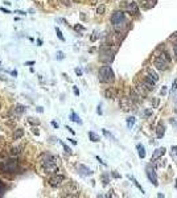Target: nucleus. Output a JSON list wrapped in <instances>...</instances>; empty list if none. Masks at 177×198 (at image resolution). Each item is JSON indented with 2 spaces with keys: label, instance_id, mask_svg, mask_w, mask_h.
Here are the masks:
<instances>
[{
  "label": "nucleus",
  "instance_id": "nucleus-1",
  "mask_svg": "<svg viewBox=\"0 0 177 198\" xmlns=\"http://www.w3.org/2000/svg\"><path fill=\"white\" fill-rule=\"evenodd\" d=\"M17 169H19V161L16 158L0 161V172L1 173H15Z\"/></svg>",
  "mask_w": 177,
  "mask_h": 198
},
{
  "label": "nucleus",
  "instance_id": "nucleus-2",
  "mask_svg": "<svg viewBox=\"0 0 177 198\" xmlns=\"http://www.w3.org/2000/svg\"><path fill=\"white\" fill-rule=\"evenodd\" d=\"M111 23L114 25V28L116 31L123 28V25L126 23V16H124V12L123 11H115L111 16Z\"/></svg>",
  "mask_w": 177,
  "mask_h": 198
},
{
  "label": "nucleus",
  "instance_id": "nucleus-3",
  "mask_svg": "<svg viewBox=\"0 0 177 198\" xmlns=\"http://www.w3.org/2000/svg\"><path fill=\"white\" fill-rule=\"evenodd\" d=\"M99 81L103 83H109L114 81V71L110 66H102L99 69Z\"/></svg>",
  "mask_w": 177,
  "mask_h": 198
},
{
  "label": "nucleus",
  "instance_id": "nucleus-4",
  "mask_svg": "<svg viewBox=\"0 0 177 198\" xmlns=\"http://www.w3.org/2000/svg\"><path fill=\"white\" fill-rule=\"evenodd\" d=\"M65 181V177L64 176H61V174H56V176H53V177H50L49 178V185L52 186V188H57V186H59V185H62V182Z\"/></svg>",
  "mask_w": 177,
  "mask_h": 198
},
{
  "label": "nucleus",
  "instance_id": "nucleus-5",
  "mask_svg": "<svg viewBox=\"0 0 177 198\" xmlns=\"http://www.w3.org/2000/svg\"><path fill=\"white\" fill-rule=\"evenodd\" d=\"M42 167H44V172H45V173H48V174L57 173V172L59 170L58 164H57V162H49V164H45V165H42Z\"/></svg>",
  "mask_w": 177,
  "mask_h": 198
},
{
  "label": "nucleus",
  "instance_id": "nucleus-6",
  "mask_svg": "<svg viewBox=\"0 0 177 198\" xmlns=\"http://www.w3.org/2000/svg\"><path fill=\"white\" fill-rule=\"evenodd\" d=\"M146 170H147V177H148L149 181H151L153 185H157V177H156V172H155V169H153V167L148 165V167L146 168Z\"/></svg>",
  "mask_w": 177,
  "mask_h": 198
},
{
  "label": "nucleus",
  "instance_id": "nucleus-7",
  "mask_svg": "<svg viewBox=\"0 0 177 198\" xmlns=\"http://www.w3.org/2000/svg\"><path fill=\"white\" fill-rule=\"evenodd\" d=\"M24 112H25V107H24V106H21V104L15 106V107H12V110H11V115H12V116H15V118L21 116Z\"/></svg>",
  "mask_w": 177,
  "mask_h": 198
},
{
  "label": "nucleus",
  "instance_id": "nucleus-8",
  "mask_svg": "<svg viewBox=\"0 0 177 198\" xmlns=\"http://www.w3.org/2000/svg\"><path fill=\"white\" fill-rule=\"evenodd\" d=\"M168 63H169V62H167L163 57H156L155 58V66L159 70H165V69L168 68Z\"/></svg>",
  "mask_w": 177,
  "mask_h": 198
},
{
  "label": "nucleus",
  "instance_id": "nucleus-9",
  "mask_svg": "<svg viewBox=\"0 0 177 198\" xmlns=\"http://www.w3.org/2000/svg\"><path fill=\"white\" fill-rule=\"evenodd\" d=\"M77 169H78V172H79V174H81V176H91V174H93L91 169H90V168H87L86 165H82V164L78 165Z\"/></svg>",
  "mask_w": 177,
  "mask_h": 198
},
{
  "label": "nucleus",
  "instance_id": "nucleus-10",
  "mask_svg": "<svg viewBox=\"0 0 177 198\" xmlns=\"http://www.w3.org/2000/svg\"><path fill=\"white\" fill-rule=\"evenodd\" d=\"M23 136H24V130H23V128H17V130H15V132L12 133L13 140H19V139H21Z\"/></svg>",
  "mask_w": 177,
  "mask_h": 198
},
{
  "label": "nucleus",
  "instance_id": "nucleus-11",
  "mask_svg": "<svg viewBox=\"0 0 177 198\" xmlns=\"http://www.w3.org/2000/svg\"><path fill=\"white\" fill-rule=\"evenodd\" d=\"M165 153V148H159V149H156L155 152H153V160H156V158H159L160 156H163Z\"/></svg>",
  "mask_w": 177,
  "mask_h": 198
},
{
  "label": "nucleus",
  "instance_id": "nucleus-12",
  "mask_svg": "<svg viewBox=\"0 0 177 198\" xmlns=\"http://www.w3.org/2000/svg\"><path fill=\"white\" fill-rule=\"evenodd\" d=\"M164 131H165V130H164V127H163V124L160 123V124L157 126V130H156V135H157L159 139H161V137L164 136Z\"/></svg>",
  "mask_w": 177,
  "mask_h": 198
},
{
  "label": "nucleus",
  "instance_id": "nucleus-13",
  "mask_svg": "<svg viewBox=\"0 0 177 198\" xmlns=\"http://www.w3.org/2000/svg\"><path fill=\"white\" fill-rule=\"evenodd\" d=\"M70 120H72V122H75V123H78V124H82V120L79 119V116H78V115L75 114L74 111L70 112Z\"/></svg>",
  "mask_w": 177,
  "mask_h": 198
},
{
  "label": "nucleus",
  "instance_id": "nucleus-14",
  "mask_svg": "<svg viewBox=\"0 0 177 198\" xmlns=\"http://www.w3.org/2000/svg\"><path fill=\"white\" fill-rule=\"evenodd\" d=\"M89 137H90V140L93 143H98L99 141V136H98V135H96L95 132H93V131H90V132H89Z\"/></svg>",
  "mask_w": 177,
  "mask_h": 198
},
{
  "label": "nucleus",
  "instance_id": "nucleus-15",
  "mask_svg": "<svg viewBox=\"0 0 177 198\" xmlns=\"http://www.w3.org/2000/svg\"><path fill=\"white\" fill-rule=\"evenodd\" d=\"M136 148H137V151H139V157L144 158V156H146V149H144V147L141 145V144H137Z\"/></svg>",
  "mask_w": 177,
  "mask_h": 198
},
{
  "label": "nucleus",
  "instance_id": "nucleus-16",
  "mask_svg": "<svg viewBox=\"0 0 177 198\" xmlns=\"http://www.w3.org/2000/svg\"><path fill=\"white\" fill-rule=\"evenodd\" d=\"M128 10L131 11V13H132V15H136V13H139V11H137V5L135 3H131L130 5H128Z\"/></svg>",
  "mask_w": 177,
  "mask_h": 198
},
{
  "label": "nucleus",
  "instance_id": "nucleus-17",
  "mask_svg": "<svg viewBox=\"0 0 177 198\" xmlns=\"http://www.w3.org/2000/svg\"><path fill=\"white\" fill-rule=\"evenodd\" d=\"M148 75H149L151 78H152V79L155 81V82H157V81H159V75L156 74V73L152 70V69H149V70H148Z\"/></svg>",
  "mask_w": 177,
  "mask_h": 198
},
{
  "label": "nucleus",
  "instance_id": "nucleus-18",
  "mask_svg": "<svg viewBox=\"0 0 177 198\" xmlns=\"http://www.w3.org/2000/svg\"><path fill=\"white\" fill-rule=\"evenodd\" d=\"M135 124V118L134 116H131V118H128L127 119V126H128V128H132V126Z\"/></svg>",
  "mask_w": 177,
  "mask_h": 198
},
{
  "label": "nucleus",
  "instance_id": "nucleus-19",
  "mask_svg": "<svg viewBox=\"0 0 177 198\" xmlns=\"http://www.w3.org/2000/svg\"><path fill=\"white\" fill-rule=\"evenodd\" d=\"M4 193H5V185H4V182L0 180V197H1Z\"/></svg>",
  "mask_w": 177,
  "mask_h": 198
},
{
  "label": "nucleus",
  "instance_id": "nucleus-20",
  "mask_svg": "<svg viewBox=\"0 0 177 198\" xmlns=\"http://www.w3.org/2000/svg\"><path fill=\"white\" fill-rule=\"evenodd\" d=\"M105 95H106V98H109V99H112V96H114V93H112V90H106L105 91Z\"/></svg>",
  "mask_w": 177,
  "mask_h": 198
},
{
  "label": "nucleus",
  "instance_id": "nucleus-21",
  "mask_svg": "<svg viewBox=\"0 0 177 198\" xmlns=\"http://www.w3.org/2000/svg\"><path fill=\"white\" fill-rule=\"evenodd\" d=\"M56 33H57V37L59 38L61 41H65V37L62 36V33H61V31H59V28H57L56 27Z\"/></svg>",
  "mask_w": 177,
  "mask_h": 198
},
{
  "label": "nucleus",
  "instance_id": "nucleus-22",
  "mask_svg": "<svg viewBox=\"0 0 177 198\" xmlns=\"http://www.w3.org/2000/svg\"><path fill=\"white\" fill-rule=\"evenodd\" d=\"M61 144H62V147H64V151H65L66 153H68V155H72V149L69 148V147L66 145L65 143H62V141H61Z\"/></svg>",
  "mask_w": 177,
  "mask_h": 198
},
{
  "label": "nucleus",
  "instance_id": "nucleus-23",
  "mask_svg": "<svg viewBox=\"0 0 177 198\" xmlns=\"http://www.w3.org/2000/svg\"><path fill=\"white\" fill-rule=\"evenodd\" d=\"M19 148H11V151H10V155L11 156H16V155H19Z\"/></svg>",
  "mask_w": 177,
  "mask_h": 198
},
{
  "label": "nucleus",
  "instance_id": "nucleus-24",
  "mask_svg": "<svg viewBox=\"0 0 177 198\" xmlns=\"http://www.w3.org/2000/svg\"><path fill=\"white\" fill-rule=\"evenodd\" d=\"M56 58L57 59H64V58H65V54H64L61 50H58V52H57V54H56Z\"/></svg>",
  "mask_w": 177,
  "mask_h": 198
},
{
  "label": "nucleus",
  "instance_id": "nucleus-25",
  "mask_svg": "<svg viewBox=\"0 0 177 198\" xmlns=\"http://www.w3.org/2000/svg\"><path fill=\"white\" fill-rule=\"evenodd\" d=\"M161 57H163V58H164L167 62H171V58H169V56H168V53H167V52L161 53Z\"/></svg>",
  "mask_w": 177,
  "mask_h": 198
},
{
  "label": "nucleus",
  "instance_id": "nucleus-26",
  "mask_svg": "<svg viewBox=\"0 0 177 198\" xmlns=\"http://www.w3.org/2000/svg\"><path fill=\"white\" fill-rule=\"evenodd\" d=\"M96 12L99 13V15H102V13L105 12V5H99V7H98V10H96Z\"/></svg>",
  "mask_w": 177,
  "mask_h": 198
},
{
  "label": "nucleus",
  "instance_id": "nucleus-27",
  "mask_svg": "<svg viewBox=\"0 0 177 198\" xmlns=\"http://www.w3.org/2000/svg\"><path fill=\"white\" fill-rule=\"evenodd\" d=\"M29 123H36V124H40V120H37V119H34V118H29L28 119Z\"/></svg>",
  "mask_w": 177,
  "mask_h": 198
},
{
  "label": "nucleus",
  "instance_id": "nucleus-28",
  "mask_svg": "<svg viewBox=\"0 0 177 198\" xmlns=\"http://www.w3.org/2000/svg\"><path fill=\"white\" fill-rule=\"evenodd\" d=\"M74 29L75 31H85V27H82V25H75Z\"/></svg>",
  "mask_w": 177,
  "mask_h": 198
},
{
  "label": "nucleus",
  "instance_id": "nucleus-29",
  "mask_svg": "<svg viewBox=\"0 0 177 198\" xmlns=\"http://www.w3.org/2000/svg\"><path fill=\"white\" fill-rule=\"evenodd\" d=\"M75 74H77L78 75V77H81V75H82V70H81V69H75Z\"/></svg>",
  "mask_w": 177,
  "mask_h": 198
},
{
  "label": "nucleus",
  "instance_id": "nucleus-30",
  "mask_svg": "<svg viewBox=\"0 0 177 198\" xmlns=\"http://www.w3.org/2000/svg\"><path fill=\"white\" fill-rule=\"evenodd\" d=\"M0 11H1V12H4V13H11V11L10 10H5L4 7H0Z\"/></svg>",
  "mask_w": 177,
  "mask_h": 198
},
{
  "label": "nucleus",
  "instance_id": "nucleus-31",
  "mask_svg": "<svg viewBox=\"0 0 177 198\" xmlns=\"http://www.w3.org/2000/svg\"><path fill=\"white\" fill-rule=\"evenodd\" d=\"M15 13H17V15H21V16H25V15H27V13H25L24 11H17V10L15 11Z\"/></svg>",
  "mask_w": 177,
  "mask_h": 198
},
{
  "label": "nucleus",
  "instance_id": "nucleus-32",
  "mask_svg": "<svg viewBox=\"0 0 177 198\" xmlns=\"http://www.w3.org/2000/svg\"><path fill=\"white\" fill-rule=\"evenodd\" d=\"M32 131H33V133L36 135V136H38V135H40V132H38L37 128H32Z\"/></svg>",
  "mask_w": 177,
  "mask_h": 198
},
{
  "label": "nucleus",
  "instance_id": "nucleus-33",
  "mask_svg": "<svg viewBox=\"0 0 177 198\" xmlns=\"http://www.w3.org/2000/svg\"><path fill=\"white\" fill-rule=\"evenodd\" d=\"M73 91H74V94H75V95H79V90H78L75 86L73 87Z\"/></svg>",
  "mask_w": 177,
  "mask_h": 198
},
{
  "label": "nucleus",
  "instance_id": "nucleus-34",
  "mask_svg": "<svg viewBox=\"0 0 177 198\" xmlns=\"http://www.w3.org/2000/svg\"><path fill=\"white\" fill-rule=\"evenodd\" d=\"M66 130H68L69 131V132H70V133H73V135H74V130H73V128H70V127H68V126H66Z\"/></svg>",
  "mask_w": 177,
  "mask_h": 198
},
{
  "label": "nucleus",
  "instance_id": "nucleus-35",
  "mask_svg": "<svg viewBox=\"0 0 177 198\" xmlns=\"http://www.w3.org/2000/svg\"><path fill=\"white\" fill-rule=\"evenodd\" d=\"M64 1V4H65V5H70V4H72V1H70V0H62Z\"/></svg>",
  "mask_w": 177,
  "mask_h": 198
},
{
  "label": "nucleus",
  "instance_id": "nucleus-36",
  "mask_svg": "<svg viewBox=\"0 0 177 198\" xmlns=\"http://www.w3.org/2000/svg\"><path fill=\"white\" fill-rule=\"evenodd\" d=\"M11 75H12V77H17V71L12 70V71H11Z\"/></svg>",
  "mask_w": 177,
  "mask_h": 198
},
{
  "label": "nucleus",
  "instance_id": "nucleus-37",
  "mask_svg": "<svg viewBox=\"0 0 177 198\" xmlns=\"http://www.w3.org/2000/svg\"><path fill=\"white\" fill-rule=\"evenodd\" d=\"M103 133H105V135H106V136H107V137H112V136H111V133H109V132H107V131H106V130H103Z\"/></svg>",
  "mask_w": 177,
  "mask_h": 198
},
{
  "label": "nucleus",
  "instance_id": "nucleus-38",
  "mask_svg": "<svg viewBox=\"0 0 177 198\" xmlns=\"http://www.w3.org/2000/svg\"><path fill=\"white\" fill-rule=\"evenodd\" d=\"M52 126L54 128H58V123H57V122H52Z\"/></svg>",
  "mask_w": 177,
  "mask_h": 198
},
{
  "label": "nucleus",
  "instance_id": "nucleus-39",
  "mask_svg": "<svg viewBox=\"0 0 177 198\" xmlns=\"http://www.w3.org/2000/svg\"><path fill=\"white\" fill-rule=\"evenodd\" d=\"M37 45H38V46H41V45H42V40H41V38H38V40H37Z\"/></svg>",
  "mask_w": 177,
  "mask_h": 198
},
{
  "label": "nucleus",
  "instance_id": "nucleus-40",
  "mask_svg": "<svg viewBox=\"0 0 177 198\" xmlns=\"http://www.w3.org/2000/svg\"><path fill=\"white\" fill-rule=\"evenodd\" d=\"M174 56H176V59H177V44L174 45Z\"/></svg>",
  "mask_w": 177,
  "mask_h": 198
},
{
  "label": "nucleus",
  "instance_id": "nucleus-41",
  "mask_svg": "<svg viewBox=\"0 0 177 198\" xmlns=\"http://www.w3.org/2000/svg\"><path fill=\"white\" fill-rule=\"evenodd\" d=\"M96 112H98V114H99V115L102 114V110H100V104L98 106V110H96Z\"/></svg>",
  "mask_w": 177,
  "mask_h": 198
},
{
  "label": "nucleus",
  "instance_id": "nucleus-42",
  "mask_svg": "<svg viewBox=\"0 0 177 198\" xmlns=\"http://www.w3.org/2000/svg\"><path fill=\"white\" fill-rule=\"evenodd\" d=\"M68 140H69V141H70V143H72V144H77V141H75L74 139H68Z\"/></svg>",
  "mask_w": 177,
  "mask_h": 198
},
{
  "label": "nucleus",
  "instance_id": "nucleus-43",
  "mask_svg": "<svg viewBox=\"0 0 177 198\" xmlns=\"http://www.w3.org/2000/svg\"><path fill=\"white\" fill-rule=\"evenodd\" d=\"M172 151H173V155H177V148H176V147H173V148H172Z\"/></svg>",
  "mask_w": 177,
  "mask_h": 198
},
{
  "label": "nucleus",
  "instance_id": "nucleus-44",
  "mask_svg": "<svg viewBox=\"0 0 177 198\" xmlns=\"http://www.w3.org/2000/svg\"><path fill=\"white\" fill-rule=\"evenodd\" d=\"M25 65H34V61H29V62H27Z\"/></svg>",
  "mask_w": 177,
  "mask_h": 198
},
{
  "label": "nucleus",
  "instance_id": "nucleus-45",
  "mask_svg": "<svg viewBox=\"0 0 177 198\" xmlns=\"http://www.w3.org/2000/svg\"><path fill=\"white\" fill-rule=\"evenodd\" d=\"M37 111H38V112H42L44 109H42V107H37Z\"/></svg>",
  "mask_w": 177,
  "mask_h": 198
},
{
  "label": "nucleus",
  "instance_id": "nucleus-46",
  "mask_svg": "<svg viewBox=\"0 0 177 198\" xmlns=\"http://www.w3.org/2000/svg\"><path fill=\"white\" fill-rule=\"evenodd\" d=\"M174 185H176V189H177V180H176V184H174Z\"/></svg>",
  "mask_w": 177,
  "mask_h": 198
},
{
  "label": "nucleus",
  "instance_id": "nucleus-47",
  "mask_svg": "<svg viewBox=\"0 0 177 198\" xmlns=\"http://www.w3.org/2000/svg\"><path fill=\"white\" fill-rule=\"evenodd\" d=\"M0 109H1V103H0Z\"/></svg>",
  "mask_w": 177,
  "mask_h": 198
},
{
  "label": "nucleus",
  "instance_id": "nucleus-48",
  "mask_svg": "<svg viewBox=\"0 0 177 198\" xmlns=\"http://www.w3.org/2000/svg\"><path fill=\"white\" fill-rule=\"evenodd\" d=\"M152 1H156V0H152Z\"/></svg>",
  "mask_w": 177,
  "mask_h": 198
}]
</instances>
